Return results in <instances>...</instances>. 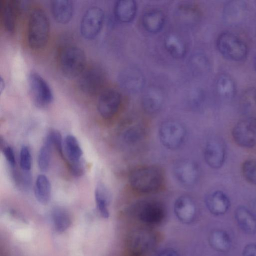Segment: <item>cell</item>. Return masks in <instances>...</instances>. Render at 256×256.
I'll return each mask as SVG.
<instances>
[{"label":"cell","instance_id":"cell-1","mask_svg":"<svg viewBox=\"0 0 256 256\" xmlns=\"http://www.w3.org/2000/svg\"><path fill=\"white\" fill-rule=\"evenodd\" d=\"M164 180V173L158 166H147L132 170L128 176L131 188L136 192L149 194L160 189Z\"/></svg>","mask_w":256,"mask_h":256},{"label":"cell","instance_id":"cell-2","mask_svg":"<svg viewBox=\"0 0 256 256\" xmlns=\"http://www.w3.org/2000/svg\"><path fill=\"white\" fill-rule=\"evenodd\" d=\"M26 33L28 44L31 49L40 50L46 45L50 36V24L44 10L35 8L30 12Z\"/></svg>","mask_w":256,"mask_h":256},{"label":"cell","instance_id":"cell-3","mask_svg":"<svg viewBox=\"0 0 256 256\" xmlns=\"http://www.w3.org/2000/svg\"><path fill=\"white\" fill-rule=\"evenodd\" d=\"M150 227L142 226L132 230L126 240L128 256H147L157 244L156 233Z\"/></svg>","mask_w":256,"mask_h":256},{"label":"cell","instance_id":"cell-4","mask_svg":"<svg viewBox=\"0 0 256 256\" xmlns=\"http://www.w3.org/2000/svg\"><path fill=\"white\" fill-rule=\"evenodd\" d=\"M58 63L62 74L68 78L78 77L86 68V56L80 48L64 46L58 54Z\"/></svg>","mask_w":256,"mask_h":256},{"label":"cell","instance_id":"cell-5","mask_svg":"<svg viewBox=\"0 0 256 256\" xmlns=\"http://www.w3.org/2000/svg\"><path fill=\"white\" fill-rule=\"evenodd\" d=\"M216 46L222 56L234 62L244 60L248 52L246 42L229 31H224L219 34L216 40Z\"/></svg>","mask_w":256,"mask_h":256},{"label":"cell","instance_id":"cell-6","mask_svg":"<svg viewBox=\"0 0 256 256\" xmlns=\"http://www.w3.org/2000/svg\"><path fill=\"white\" fill-rule=\"evenodd\" d=\"M106 76L100 66L93 65L86 68L78 77V86L80 91L88 96L100 94L104 90Z\"/></svg>","mask_w":256,"mask_h":256},{"label":"cell","instance_id":"cell-7","mask_svg":"<svg viewBox=\"0 0 256 256\" xmlns=\"http://www.w3.org/2000/svg\"><path fill=\"white\" fill-rule=\"evenodd\" d=\"M132 214L145 226L151 227L160 224L164 220L166 211L164 206L153 200L142 201L134 206Z\"/></svg>","mask_w":256,"mask_h":256},{"label":"cell","instance_id":"cell-8","mask_svg":"<svg viewBox=\"0 0 256 256\" xmlns=\"http://www.w3.org/2000/svg\"><path fill=\"white\" fill-rule=\"evenodd\" d=\"M28 89L36 106L44 108L53 101L54 95L47 82L38 73L30 72L28 76Z\"/></svg>","mask_w":256,"mask_h":256},{"label":"cell","instance_id":"cell-9","mask_svg":"<svg viewBox=\"0 0 256 256\" xmlns=\"http://www.w3.org/2000/svg\"><path fill=\"white\" fill-rule=\"evenodd\" d=\"M104 19L103 10L98 6H91L84 12L80 22L82 36L86 39L95 38L100 32Z\"/></svg>","mask_w":256,"mask_h":256},{"label":"cell","instance_id":"cell-10","mask_svg":"<svg viewBox=\"0 0 256 256\" xmlns=\"http://www.w3.org/2000/svg\"><path fill=\"white\" fill-rule=\"evenodd\" d=\"M158 136L162 144L170 150L179 148L184 142L186 131L180 122L174 120H168L160 125Z\"/></svg>","mask_w":256,"mask_h":256},{"label":"cell","instance_id":"cell-11","mask_svg":"<svg viewBox=\"0 0 256 256\" xmlns=\"http://www.w3.org/2000/svg\"><path fill=\"white\" fill-rule=\"evenodd\" d=\"M232 136L239 146L246 148L256 145V118L250 116L240 120L232 128Z\"/></svg>","mask_w":256,"mask_h":256},{"label":"cell","instance_id":"cell-12","mask_svg":"<svg viewBox=\"0 0 256 256\" xmlns=\"http://www.w3.org/2000/svg\"><path fill=\"white\" fill-rule=\"evenodd\" d=\"M122 95L116 90L104 89L99 94L97 109L98 113L105 119L114 117L119 110L122 103Z\"/></svg>","mask_w":256,"mask_h":256},{"label":"cell","instance_id":"cell-13","mask_svg":"<svg viewBox=\"0 0 256 256\" xmlns=\"http://www.w3.org/2000/svg\"><path fill=\"white\" fill-rule=\"evenodd\" d=\"M24 7L23 2L20 0H7L1 4L2 21L7 32L12 34L14 32L17 17Z\"/></svg>","mask_w":256,"mask_h":256},{"label":"cell","instance_id":"cell-14","mask_svg":"<svg viewBox=\"0 0 256 256\" xmlns=\"http://www.w3.org/2000/svg\"><path fill=\"white\" fill-rule=\"evenodd\" d=\"M226 146L223 142L219 139L210 140L206 144L204 158L206 163L212 168H219L225 161Z\"/></svg>","mask_w":256,"mask_h":256},{"label":"cell","instance_id":"cell-15","mask_svg":"<svg viewBox=\"0 0 256 256\" xmlns=\"http://www.w3.org/2000/svg\"><path fill=\"white\" fill-rule=\"evenodd\" d=\"M174 171L178 180L185 186H192L196 181L198 174L197 165L189 160L178 162L174 166Z\"/></svg>","mask_w":256,"mask_h":256},{"label":"cell","instance_id":"cell-16","mask_svg":"<svg viewBox=\"0 0 256 256\" xmlns=\"http://www.w3.org/2000/svg\"><path fill=\"white\" fill-rule=\"evenodd\" d=\"M174 212L181 222L190 224L194 220L196 214L195 204L188 196H180L174 202Z\"/></svg>","mask_w":256,"mask_h":256},{"label":"cell","instance_id":"cell-17","mask_svg":"<svg viewBox=\"0 0 256 256\" xmlns=\"http://www.w3.org/2000/svg\"><path fill=\"white\" fill-rule=\"evenodd\" d=\"M246 10V4L244 0L228 1L223 8V18L224 22L229 24H238L244 19Z\"/></svg>","mask_w":256,"mask_h":256},{"label":"cell","instance_id":"cell-18","mask_svg":"<svg viewBox=\"0 0 256 256\" xmlns=\"http://www.w3.org/2000/svg\"><path fill=\"white\" fill-rule=\"evenodd\" d=\"M206 204L211 214L215 216H221L226 214L228 210L230 200L224 192L216 190L207 196Z\"/></svg>","mask_w":256,"mask_h":256},{"label":"cell","instance_id":"cell-19","mask_svg":"<svg viewBox=\"0 0 256 256\" xmlns=\"http://www.w3.org/2000/svg\"><path fill=\"white\" fill-rule=\"evenodd\" d=\"M50 8L54 19L58 22L65 24L72 19L74 6L70 0H52L50 1Z\"/></svg>","mask_w":256,"mask_h":256},{"label":"cell","instance_id":"cell-20","mask_svg":"<svg viewBox=\"0 0 256 256\" xmlns=\"http://www.w3.org/2000/svg\"><path fill=\"white\" fill-rule=\"evenodd\" d=\"M234 217L239 228L248 234H256V215L244 206L235 210Z\"/></svg>","mask_w":256,"mask_h":256},{"label":"cell","instance_id":"cell-21","mask_svg":"<svg viewBox=\"0 0 256 256\" xmlns=\"http://www.w3.org/2000/svg\"><path fill=\"white\" fill-rule=\"evenodd\" d=\"M166 22L164 13L159 10H151L145 12L142 18L144 29L149 33L157 34L163 28Z\"/></svg>","mask_w":256,"mask_h":256},{"label":"cell","instance_id":"cell-22","mask_svg":"<svg viewBox=\"0 0 256 256\" xmlns=\"http://www.w3.org/2000/svg\"><path fill=\"white\" fill-rule=\"evenodd\" d=\"M114 14L120 22L127 24L134 20L136 14L137 4L134 0H120L116 2Z\"/></svg>","mask_w":256,"mask_h":256},{"label":"cell","instance_id":"cell-23","mask_svg":"<svg viewBox=\"0 0 256 256\" xmlns=\"http://www.w3.org/2000/svg\"><path fill=\"white\" fill-rule=\"evenodd\" d=\"M163 101L164 96L162 90L156 87H150L142 96V106L146 112L154 114L160 109Z\"/></svg>","mask_w":256,"mask_h":256},{"label":"cell","instance_id":"cell-24","mask_svg":"<svg viewBox=\"0 0 256 256\" xmlns=\"http://www.w3.org/2000/svg\"><path fill=\"white\" fill-rule=\"evenodd\" d=\"M164 46L168 54L173 58L182 59L186 54V46L184 41L178 35L170 33L164 38Z\"/></svg>","mask_w":256,"mask_h":256},{"label":"cell","instance_id":"cell-25","mask_svg":"<svg viewBox=\"0 0 256 256\" xmlns=\"http://www.w3.org/2000/svg\"><path fill=\"white\" fill-rule=\"evenodd\" d=\"M68 165L82 162V150L76 138L71 134L66 136L63 144Z\"/></svg>","mask_w":256,"mask_h":256},{"label":"cell","instance_id":"cell-26","mask_svg":"<svg viewBox=\"0 0 256 256\" xmlns=\"http://www.w3.org/2000/svg\"><path fill=\"white\" fill-rule=\"evenodd\" d=\"M208 241L212 248L220 252H227L232 246V240L229 234L222 230H216L210 234Z\"/></svg>","mask_w":256,"mask_h":256},{"label":"cell","instance_id":"cell-27","mask_svg":"<svg viewBox=\"0 0 256 256\" xmlns=\"http://www.w3.org/2000/svg\"><path fill=\"white\" fill-rule=\"evenodd\" d=\"M216 87L218 94L223 98L230 99L236 94V86L235 81L227 74H222L218 77Z\"/></svg>","mask_w":256,"mask_h":256},{"label":"cell","instance_id":"cell-28","mask_svg":"<svg viewBox=\"0 0 256 256\" xmlns=\"http://www.w3.org/2000/svg\"><path fill=\"white\" fill-rule=\"evenodd\" d=\"M34 196L42 204H46L51 197V184L48 178L44 174H40L36 180L34 187Z\"/></svg>","mask_w":256,"mask_h":256},{"label":"cell","instance_id":"cell-29","mask_svg":"<svg viewBox=\"0 0 256 256\" xmlns=\"http://www.w3.org/2000/svg\"><path fill=\"white\" fill-rule=\"evenodd\" d=\"M120 81L124 88L132 92L140 90L144 84L142 74L133 69L125 70L122 74Z\"/></svg>","mask_w":256,"mask_h":256},{"label":"cell","instance_id":"cell-30","mask_svg":"<svg viewBox=\"0 0 256 256\" xmlns=\"http://www.w3.org/2000/svg\"><path fill=\"white\" fill-rule=\"evenodd\" d=\"M95 200L98 210L104 218L109 216L108 204L110 193L106 187L102 184H98L95 190Z\"/></svg>","mask_w":256,"mask_h":256},{"label":"cell","instance_id":"cell-31","mask_svg":"<svg viewBox=\"0 0 256 256\" xmlns=\"http://www.w3.org/2000/svg\"><path fill=\"white\" fill-rule=\"evenodd\" d=\"M52 219L54 228L59 232L67 230L72 224V218L69 213L62 208H56L52 212Z\"/></svg>","mask_w":256,"mask_h":256},{"label":"cell","instance_id":"cell-32","mask_svg":"<svg viewBox=\"0 0 256 256\" xmlns=\"http://www.w3.org/2000/svg\"><path fill=\"white\" fill-rule=\"evenodd\" d=\"M51 144L46 140L41 147L38 158L39 168L42 172L46 171L50 166L51 160Z\"/></svg>","mask_w":256,"mask_h":256},{"label":"cell","instance_id":"cell-33","mask_svg":"<svg viewBox=\"0 0 256 256\" xmlns=\"http://www.w3.org/2000/svg\"><path fill=\"white\" fill-rule=\"evenodd\" d=\"M242 172L248 182L256 185V158L244 161L242 166Z\"/></svg>","mask_w":256,"mask_h":256},{"label":"cell","instance_id":"cell-34","mask_svg":"<svg viewBox=\"0 0 256 256\" xmlns=\"http://www.w3.org/2000/svg\"><path fill=\"white\" fill-rule=\"evenodd\" d=\"M46 140L52 146H54L61 156L63 157L62 137L58 130H52L49 132Z\"/></svg>","mask_w":256,"mask_h":256},{"label":"cell","instance_id":"cell-35","mask_svg":"<svg viewBox=\"0 0 256 256\" xmlns=\"http://www.w3.org/2000/svg\"><path fill=\"white\" fill-rule=\"evenodd\" d=\"M32 158L30 150L26 146H23L20 152V165L25 172L30 170L32 167Z\"/></svg>","mask_w":256,"mask_h":256},{"label":"cell","instance_id":"cell-36","mask_svg":"<svg viewBox=\"0 0 256 256\" xmlns=\"http://www.w3.org/2000/svg\"><path fill=\"white\" fill-rule=\"evenodd\" d=\"M143 135V130L140 126H132L128 128L124 134V138L126 142L134 143L138 141Z\"/></svg>","mask_w":256,"mask_h":256},{"label":"cell","instance_id":"cell-37","mask_svg":"<svg viewBox=\"0 0 256 256\" xmlns=\"http://www.w3.org/2000/svg\"><path fill=\"white\" fill-rule=\"evenodd\" d=\"M0 144H4V146H0L6 159L12 167H14L16 164V159L14 153L12 148L10 146L6 145L4 143L2 142V138H0Z\"/></svg>","mask_w":256,"mask_h":256},{"label":"cell","instance_id":"cell-38","mask_svg":"<svg viewBox=\"0 0 256 256\" xmlns=\"http://www.w3.org/2000/svg\"><path fill=\"white\" fill-rule=\"evenodd\" d=\"M242 256H256V244H249L243 249Z\"/></svg>","mask_w":256,"mask_h":256},{"label":"cell","instance_id":"cell-39","mask_svg":"<svg viewBox=\"0 0 256 256\" xmlns=\"http://www.w3.org/2000/svg\"><path fill=\"white\" fill-rule=\"evenodd\" d=\"M158 256H178V254L174 249L166 248L162 250Z\"/></svg>","mask_w":256,"mask_h":256},{"label":"cell","instance_id":"cell-40","mask_svg":"<svg viewBox=\"0 0 256 256\" xmlns=\"http://www.w3.org/2000/svg\"><path fill=\"white\" fill-rule=\"evenodd\" d=\"M4 80H3L2 78V77H0V93L2 92L3 90L4 89Z\"/></svg>","mask_w":256,"mask_h":256},{"label":"cell","instance_id":"cell-41","mask_svg":"<svg viewBox=\"0 0 256 256\" xmlns=\"http://www.w3.org/2000/svg\"><path fill=\"white\" fill-rule=\"evenodd\" d=\"M253 65H254V69L255 71L256 72V53L254 58Z\"/></svg>","mask_w":256,"mask_h":256},{"label":"cell","instance_id":"cell-42","mask_svg":"<svg viewBox=\"0 0 256 256\" xmlns=\"http://www.w3.org/2000/svg\"><path fill=\"white\" fill-rule=\"evenodd\" d=\"M255 99H256V98H255Z\"/></svg>","mask_w":256,"mask_h":256}]
</instances>
